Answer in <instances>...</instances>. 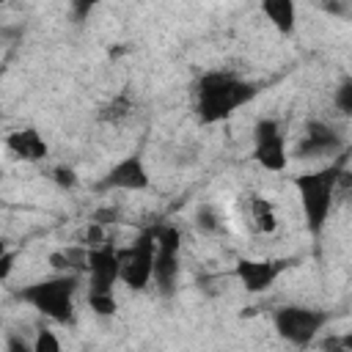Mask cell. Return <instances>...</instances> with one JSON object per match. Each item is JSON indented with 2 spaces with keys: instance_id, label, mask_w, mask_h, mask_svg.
<instances>
[{
  "instance_id": "obj_1",
  "label": "cell",
  "mask_w": 352,
  "mask_h": 352,
  "mask_svg": "<svg viewBox=\"0 0 352 352\" xmlns=\"http://www.w3.org/2000/svg\"><path fill=\"white\" fill-rule=\"evenodd\" d=\"M261 91V82L245 80L226 69L204 72L195 80L192 96H195V118L201 124H217L234 116L242 104L253 102Z\"/></svg>"
},
{
  "instance_id": "obj_2",
  "label": "cell",
  "mask_w": 352,
  "mask_h": 352,
  "mask_svg": "<svg viewBox=\"0 0 352 352\" xmlns=\"http://www.w3.org/2000/svg\"><path fill=\"white\" fill-rule=\"evenodd\" d=\"M344 165H346V151L338 154V160H333L324 168L292 176V184L297 190L300 209H302V217H305V228L314 239L322 236V231L330 220V212H333V204H336V195H338V176H341Z\"/></svg>"
},
{
  "instance_id": "obj_3",
  "label": "cell",
  "mask_w": 352,
  "mask_h": 352,
  "mask_svg": "<svg viewBox=\"0 0 352 352\" xmlns=\"http://www.w3.org/2000/svg\"><path fill=\"white\" fill-rule=\"evenodd\" d=\"M80 280H82V275L55 272L50 278H41V280H33V283L16 289L14 297L55 324H72L74 322V294L80 289Z\"/></svg>"
},
{
  "instance_id": "obj_4",
  "label": "cell",
  "mask_w": 352,
  "mask_h": 352,
  "mask_svg": "<svg viewBox=\"0 0 352 352\" xmlns=\"http://www.w3.org/2000/svg\"><path fill=\"white\" fill-rule=\"evenodd\" d=\"M327 322H330V311L314 308V305H297V302H292V305H280V308L272 311V327H275V333L286 344H292L297 349L311 346L319 338V333L324 330Z\"/></svg>"
},
{
  "instance_id": "obj_5",
  "label": "cell",
  "mask_w": 352,
  "mask_h": 352,
  "mask_svg": "<svg viewBox=\"0 0 352 352\" xmlns=\"http://www.w3.org/2000/svg\"><path fill=\"white\" fill-rule=\"evenodd\" d=\"M154 242H157V253H154L151 283L160 297H173L182 270V231L176 226H157Z\"/></svg>"
},
{
  "instance_id": "obj_6",
  "label": "cell",
  "mask_w": 352,
  "mask_h": 352,
  "mask_svg": "<svg viewBox=\"0 0 352 352\" xmlns=\"http://www.w3.org/2000/svg\"><path fill=\"white\" fill-rule=\"evenodd\" d=\"M154 228H146L132 245L118 248V283H124L132 292H143L151 286V270H154Z\"/></svg>"
},
{
  "instance_id": "obj_7",
  "label": "cell",
  "mask_w": 352,
  "mask_h": 352,
  "mask_svg": "<svg viewBox=\"0 0 352 352\" xmlns=\"http://www.w3.org/2000/svg\"><path fill=\"white\" fill-rule=\"evenodd\" d=\"M253 162L261 165L270 173H280L289 165V148H286V132L283 124L272 116L258 118L253 126Z\"/></svg>"
},
{
  "instance_id": "obj_8",
  "label": "cell",
  "mask_w": 352,
  "mask_h": 352,
  "mask_svg": "<svg viewBox=\"0 0 352 352\" xmlns=\"http://www.w3.org/2000/svg\"><path fill=\"white\" fill-rule=\"evenodd\" d=\"M151 187V176L146 168V160L140 151L126 154L124 160H118L116 165H110L96 182L94 190L96 192H113V190H124V192H140Z\"/></svg>"
},
{
  "instance_id": "obj_9",
  "label": "cell",
  "mask_w": 352,
  "mask_h": 352,
  "mask_svg": "<svg viewBox=\"0 0 352 352\" xmlns=\"http://www.w3.org/2000/svg\"><path fill=\"white\" fill-rule=\"evenodd\" d=\"M344 151H346V135L322 118H311L305 124V132H302L297 148H294V157L319 160V157H338Z\"/></svg>"
},
{
  "instance_id": "obj_10",
  "label": "cell",
  "mask_w": 352,
  "mask_h": 352,
  "mask_svg": "<svg viewBox=\"0 0 352 352\" xmlns=\"http://www.w3.org/2000/svg\"><path fill=\"white\" fill-rule=\"evenodd\" d=\"M88 294H116L118 283V248L113 239H107L99 248L88 250Z\"/></svg>"
},
{
  "instance_id": "obj_11",
  "label": "cell",
  "mask_w": 352,
  "mask_h": 352,
  "mask_svg": "<svg viewBox=\"0 0 352 352\" xmlns=\"http://www.w3.org/2000/svg\"><path fill=\"white\" fill-rule=\"evenodd\" d=\"M289 267H292L289 258H239V261L234 264V278H239V283L245 286V292L261 294V292H267Z\"/></svg>"
},
{
  "instance_id": "obj_12",
  "label": "cell",
  "mask_w": 352,
  "mask_h": 352,
  "mask_svg": "<svg viewBox=\"0 0 352 352\" xmlns=\"http://www.w3.org/2000/svg\"><path fill=\"white\" fill-rule=\"evenodd\" d=\"M6 148L16 157V160H25V162H41L47 154H50V146L47 140L41 138L38 129L33 126H25V129H14L6 135Z\"/></svg>"
},
{
  "instance_id": "obj_13",
  "label": "cell",
  "mask_w": 352,
  "mask_h": 352,
  "mask_svg": "<svg viewBox=\"0 0 352 352\" xmlns=\"http://www.w3.org/2000/svg\"><path fill=\"white\" fill-rule=\"evenodd\" d=\"M261 14L272 22V28L280 36H292L297 28V6L292 0H264Z\"/></svg>"
},
{
  "instance_id": "obj_14",
  "label": "cell",
  "mask_w": 352,
  "mask_h": 352,
  "mask_svg": "<svg viewBox=\"0 0 352 352\" xmlns=\"http://www.w3.org/2000/svg\"><path fill=\"white\" fill-rule=\"evenodd\" d=\"M248 217H250V228L256 234H275L278 231V214H275V204L264 195H253L248 204Z\"/></svg>"
},
{
  "instance_id": "obj_15",
  "label": "cell",
  "mask_w": 352,
  "mask_h": 352,
  "mask_svg": "<svg viewBox=\"0 0 352 352\" xmlns=\"http://www.w3.org/2000/svg\"><path fill=\"white\" fill-rule=\"evenodd\" d=\"M192 226L206 236H217L223 234V214L212 204H198L192 212Z\"/></svg>"
},
{
  "instance_id": "obj_16",
  "label": "cell",
  "mask_w": 352,
  "mask_h": 352,
  "mask_svg": "<svg viewBox=\"0 0 352 352\" xmlns=\"http://www.w3.org/2000/svg\"><path fill=\"white\" fill-rule=\"evenodd\" d=\"M30 344H33V352H63L58 333H55L52 327H47V324H41V327L36 330V336H33Z\"/></svg>"
},
{
  "instance_id": "obj_17",
  "label": "cell",
  "mask_w": 352,
  "mask_h": 352,
  "mask_svg": "<svg viewBox=\"0 0 352 352\" xmlns=\"http://www.w3.org/2000/svg\"><path fill=\"white\" fill-rule=\"evenodd\" d=\"M88 308H91V314L107 319V316H116L118 300H116V294H88Z\"/></svg>"
},
{
  "instance_id": "obj_18",
  "label": "cell",
  "mask_w": 352,
  "mask_h": 352,
  "mask_svg": "<svg viewBox=\"0 0 352 352\" xmlns=\"http://www.w3.org/2000/svg\"><path fill=\"white\" fill-rule=\"evenodd\" d=\"M129 110H132V104H129L124 96H116V99H110V104H104V107H102L99 118H102V121H110V124H116V121L126 118V116H129Z\"/></svg>"
},
{
  "instance_id": "obj_19",
  "label": "cell",
  "mask_w": 352,
  "mask_h": 352,
  "mask_svg": "<svg viewBox=\"0 0 352 352\" xmlns=\"http://www.w3.org/2000/svg\"><path fill=\"white\" fill-rule=\"evenodd\" d=\"M333 102H336V107H338L341 116H352V80L349 77H344L341 85L336 88Z\"/></svg>"
},
{
  "instance_id": "obj_20",
  "label": "cell",
  "mask_w": 352,
  "mask_h": 352,
  "mask_svg": "<svg viewBox=\"0 0 352 352\" xmlns=\"http://www.w3.org/2000/svg\"><path fill=\"white\" fill-rule=\"evenodd\" d=\"M50 179H52L60 190H74V187L80 184L77 173H74L69 165H58V168H52V170H50Z\"/></svg>"
},
{
  "instance_id": "obj_21",
  "label": "cell",
  "mask_w": 352,
  "mask_h": 352,
  "mask_svg": "<svg viewBox=\"0 0 352 352\" xmlns=\"http://www.w3.org/2000/svg\"><path fill=\"white\" fill-rule=\"evenodd\" d=\"M6 352H33V344H30L22 333L8 330V333H6Z\"/></svg>"
},
{
  "instance_id": "obj_22",
  "label": "cell",
  "mask_w": 352,
  "mask_h": 352,
  "mask_svg": "<svg viewBox=\"0 0 352 352\" xmlns=\"http://www.w3.org/2000/svg\"><path fill=\"white\" fill-rule=\"evenodd\" d=\"M19 250L16 248H8L3 256H0V280H8V275L14 272V261H16Z\"/></svg>"
},
{
  "instance_id": "obj_23",
  "label": "cell",
  "mask_w": 352,
  "mask_h": 352,
  "mask_svg": "<svg viewBox=\"0 0 352 352\" xmlns=\"http://www.w3.org/2000/svg\"><path fill=\"white\" fill-rule=\"evenodd\" d=\"M22 25H0V44H16L22 38Z\"/></svg>"
},
{
  "instance_id": "obj_24",
  "label": "cell",
  "mask_w": 352,
  "mask_h": 352,
  "mask_svg": "<svg viewBox=\"0 0 352 352\" xmlns=\"http://www.w3.org/2000/svg\"><path fill=\"white\" fill-rule=\"evenodd\" d=\"M47 261H50V267H52L55 272H72V270H69V258H66L63 250H52V253L47 256Z\"/></svg>"
},
{
  "instance_id": "obj_25",
  "label": "cell",
  "mask_w": 352,
  "mask_h": 352,
  "mask_svg": "<svg viewBox=\"0 0 352 352\" xmlns=\"http://www.w3.org/2000/svg\"><path fill=\"white\" fill-rule=\"evenodd\" d=\"M94 11V3L88 0H80V3H72V14H74V22H85V16Z\"/></svg>"
},
{
  "instance_id": "obj_26",
  "label": "cell",
  "mask_w": 352,
  "mask_h": 352,
  "mask_svg": "<svg viewBox=\"0 0 352 352\" xmlns=\"http://www.w3.org/2000/svg\"><path fill=\"white\" fill-rule=\"evenodd\" d=\"M322 11H327V14H346V6L344 3H322Z\"/></svg>"
},
{
  "instance_id": "obj_27",
  "label": "cell",
  "mask_w": 352,
  "mask_h": 352,
  "mask_svg": "<svg viewBox=\"0 0 352 352\" xmlns=\"http://www.w3.org/2000/svg\"><path fill=\"white\" fill-rule=\"evenodd\" d=\"M6 250H8V245H6V239H3V236H0V256H3V253H6Z\"/></svg>"
},
{
  "instance_id": "obj_28",
  "label": "cell",
  "mask_w": 352,
  "mask_h": 352,
  "mask_svg": "<svg viewBox=\"0 0 352 352\" xmlns=\"http://www.w3.org/2000/svg\"><path fill=\"white\" fill-rule=\"evenodd\" d=\"M0 77H3V66H0Z\"/></svg>"
}]
</instances>
